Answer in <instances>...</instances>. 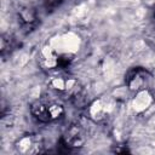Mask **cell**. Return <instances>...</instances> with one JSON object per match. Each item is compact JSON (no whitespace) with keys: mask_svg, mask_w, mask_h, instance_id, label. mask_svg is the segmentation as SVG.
<instances>
[{"mask_svg":"<svg viewBox=\"0 0 155 155\" xmlns=\"http://www.w3.org/2000/svg\"><path fill=\"white\" fill-rule=\"evenodd\" d=\"M154 16H155V8H154Z\"/></svg>","mask_w":155,"mask_h":155,"instance_id":"cell-3","label":"cell"},{"mask_svg":"<svg viewBox=\"0 0 155 155\" xmlns=\"http://www.w3.org/2000/svg\"><path fill=\"white\" fill-rule=\"evenodd\" d=\"M62 1H63V0H46V2H45V8L51 12V11H53L54 8H57V7L62 4Z\"/></svg>","mask_w":155,"mask_h":155,"instance_id":"cell-2","label":"cell"},{"mask_svg":"<svg viewBox=\"0 0 155 155\" xmlns=\"http://www.w3.org/2000/svg\"><path fill=\"white\" fill-rule=\"evenodd\" d=\"M30 111L35 116V119H38L41 122H48L52 119L51 113H50V108L46 107L41 102H35L34 104H31Z\"/></svg>","mask_w":155,"mask_h":155,"instance_id":"cell-1","label":"cell"}]
</instances>
